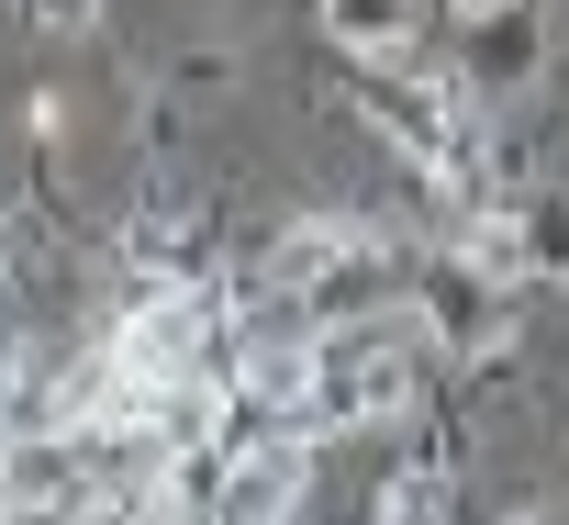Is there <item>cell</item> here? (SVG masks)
I'll list each match as a JSON object with an SVG mask.
<instances>
[{"mask_svg": "<svg viewBox=\"0 0 569 525\" xmlns=\"http://www.w3.org/2000/svg\"><path fill=\"white\" fill-rule=\"evenodd\" d=\"M402 392V347L391 336H313V403H302V425H358V414H380Z\"/></svg>", "mask_w": 569, "mask_h": 525, "instance_id": "1", "label": "cell"}, {"mask_svg": "<svg viewBox=\"0 0 569 525\" xmlns=\"http://www.w3.org/2000/svg\"><path fill=\"white\" fill-rule=\"evenodd\" d=\"M302 481H313V458H302L291 436H268V447H246V458L212 481V514H223V525H291V514H302Z\"/></svg>", "mask_w": 569, "mask_h": 525, "instance_id": "2", "label": "cell"}]
</instances>
